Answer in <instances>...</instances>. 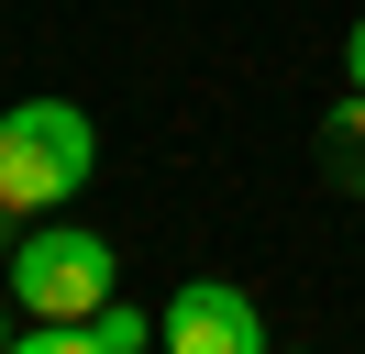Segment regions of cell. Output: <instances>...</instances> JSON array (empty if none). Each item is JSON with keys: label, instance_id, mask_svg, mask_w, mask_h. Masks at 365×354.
I'll return each mask as SVG.
<instances>
[{"label": "cell", "instance_id": "1", "mask_svg": "<svg viewBox=\"0 0 365 354\" xmlns=\"http://www.w3.org/2000/svg\"><path fill=\"white\" fill-rule=\"evenodd\" d=\"M100 166V133L78 100H11L0 111V199L11 211H56V199H78Z\"/></svg>", "mask_w": 365, "mask_h": 354}, {"label": "cell", "instance_id": "2", "mask_svg": "<svg viewBox=\"0 0 365 354\" xmlns=\"http://www.w3.org/2000/svg\"><path fill=\"white\" fill-rule=\"evenodd\" d=\"M0 277H11V299H23L34 321H89L100 299H122V255L89 221H34V233L0 255Z\"/></svg>", "mask_w": 365, "mask_h": 354}, {"label": "cell", "instance_id": "3", "mask_svg": "<svg viewBox=\"0 0 365 354\" xmlns=\"http://www.w3.org/2000/svg\"><path fill=\"white\" fill-rule=\"evenodd\" d=\"M155 321H166V354H266V321L232 277H188Z\"/></svg>", "mask_w": 365, "mask_h": 354}, {"label": "cell", "instance_id": "4", "mask_svg": "<svg viewBox=\"0 0 365 354\" xmlns=\"http://www.w3.org/2000/svg\"><path fill=\"white\" fill-rule=\"evenodd\" d=\"M321 166H332V188H365V88L332 100V122H321Z\"/></svg>", "mask_w": 365, "mask_h": 354}, {"label": "cell", "instance_id": "5", "mask_svg": "<svg viewBox=\"0 0 365 354\" xmlns=\"http://www.w3.org/2000/svg\"><path fill=\"white\" fill-rule=\"evenodd\" d=\"M89 332H100V354H144V343H166V321H155V310H133V299H100Z\"/></svg>", "mask_w": 365, "mask_h": 354}, {"label": "cell", "instance_id": "6", "mask_svg": "<svg viewBox=\"0 0 365 354\" xmlns=\"http://www.w3.org/2000/svg\"><path fill=\"white\" fill-rule=\"evenodd\" d=\"M11 354H100V332L89 321H34V332H11Z\"/></svg>", "mask_w": 365, "mask_h": 354}, {"label": "cell", "instance_id": "7", "mask_svg": "<svg viewBox=\"0 0 365 354\" xmlns=\"http://www.w3.org/2000/svg\"><path fill=\"white\" fill-rule=\"evenodd\" d=\"M343 88H365V11H354V34H343Z\"/></svg>", "mask_w": 365, "mask_h": 354}, {"label": "cell", "instance_id": "8", "mask_svg": "<svg viewBox=\"0 0 365 354\" xmlns=\"http://www.w3.org/2000/svg\"><path fill=\"white\" fill-rule=\"evenodd\" d=\"M0 255H11V199H0Z\"/></svg>", "mask_w": 365, "mask_h": 354}, {"label": "cell", "instance_id": "9", "mask_svg": "<svg viewBox=\"0 0 365 354\" xmlns=\"http://www.w3.org/2000/svg\"><path fill=\"white\" fill-rule=\"evenodd\" d=\"M0 354H11V310H0Z\"/></svg>", "mask_w": 365, "mask_h": 354}]
</instances>
